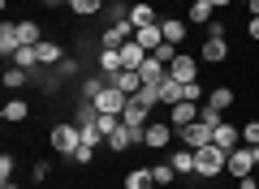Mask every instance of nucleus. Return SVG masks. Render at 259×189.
Here are the masks:
<instances>
[{
    "label": "nucleus",
    "instance_id": "30",
    "mask_svg": "<svg viewBox=\"0 0 259 189\" xmlns=\"http://www.w3.org/2000/svg\"><path fill=\"white\" fill-rule=\"evenodd\" d=\"M69 9H74V18H95V13H104V0H69Z\"/></svg>",
    "mask_w": 259,
    "mask_h": 189
},
{
    "label": "nucleus",
    "instance_id": "38",
    "mask_svg": "<svg viewBox=\"0 0 259 189\" xmlns=\"http://www.w3.org/2000/svg\"><path fill=\"white\" fill-rule=\"evenodd\" d=\"M182 99H190V103H203L207 95H203V86H199V82H186V86H182Z\"/></svg>",
    "mask_w": 259,
    "mask_h": 189
},
{
    "label": "nucleus",
    "instance_id": "18",
    "mask_svg": "<svg viewBox=\"0 0 259 189\" xmlns=\"http://www.w3.org/2000/svg\"><path fill=\"white\" fill-rule=\"evenodd\" d=\"M95 65H100V73H104V78H117V73H121V52H117V47H104V52L100 56H95Z\"/></svg>",
    "mask_w": 259,
    "mask_h": 189
},
{
    "label": "nucleus",
    "instance_id": "34",
    "mask_svg": "<svg viewBox=\"0 0 259 189\" xmlns=\"http://www.w3.org/2000/svg\"><path fill=\"white\" fill-rule=\"evenodd\" d=\"M104 13H108V26H112V22H130V5H125V0H112V5H104Z\"/></svg>",
    "mask_w": 259,
    "mask_h": 189
},
{
    "label": "nucleus",
    "instance_id": "22",
    "mask_svg": "<svg viewBox=\"0 0 259 189\" xmlns=\"http://www.w3.org/2000/svg\"><path fill=\"white\" fill-rule=\"evenodd\" d=\"M168 163L177 168V176H194V151H190V146L173 151V155H168Z\"/></svg>",
    "mask_w": 259,
    "mask_h": 189
},
{
    "label": "nucleus",
    "instance_id": "43",
    "mask_svg": "<svg viewBox=\"0 0 259 189\" xmlns=\"http://www.w3.org/2000/svg\"><path fill=\"white\" fill-rule=\"evenodd\" d=\"M238 189H259V180H255V176H242V180H238Z\"/></svg>",
    "mask_w": 259,
    "mask_h": 189
},
{
    "label": "nucleus",
    "instance_id": "8",
    "mask_svg": "<svg viewBox=\"0 0 259 189\" xmlns=\"http://www.w3.org/2000/svg\"><path fill=\"white\" fill-rule=\"evenodd\" d=\"M168 78H177L182 86H186V82H199V60H190V56L182 52L173 65H168Z\"/></svg>",
    "mask_w": 259,
    "mask_h": 189
},
{
    "label": "nucleus",
    "instance_id": "29",
    "mask_svg": "<svg viewBox=\"0 0 259 189\" xmlns=\"http://www.w3.org/2000/svg\"><path fill=\"white\" fill-rule=\"evenodd\" d=\"M9 65H18V69H30V73H35V65H39V47H18Z\"/></svg>",
    "mask_w": 259,
    "mask_h": 189
},
{
    "label": "nucleus",
    "instance_id": "35",
    "mask_svg": "<svg viewBox=\"0 0 259 189\" xmlns=\"http://www.w3.org/2000/svg\"><path fill=\"white\" fill-rule=\"evenodd\" d=\"M199 120H203V125H212V129H216V125H221V108H212V103L203 99V103H199Z\"/></svg>",
    "mask_w": 259,
    "mask_h": 189
},
{
    "label": "nucleus",
    "instance_id": "44",
    "mask_svg": "<svg viewBox=\"0 0 259 189\" xmlns=\"http://www.w3.org/2000/svg\"><path fill=\"white\" fill-rule=\"evenodd\" d=\"M207 5H212V9H225V5H233V0H207Z\"/></svg>",
    "mask_w": 259,
    "mask_h": 189
},
{
    "label": "nucleus",
    "instance_id": "14",
    "mask_svg": "<svg viewBox=\"0 0 259 189\" xmlns=\"http://www.w3.org/2000/svg\"><path fill=\"white\" fill-rule=\"evenodd\" d=\"M139 73H143V86H160V82L168 78V65H164V60H156V56H147Z\"/></svg>",
    "mask_w": 259,
    "mask_h": 189
},
{
    "label": "nucleus",
    "instance_id": "24",
    "mask_svg": "<svg viewBox=\"0 0 259 189\" xmlns=\"http://www.w3.org/2000/svg\"><path fill=\"white\" fill-rule=\"evenodd\" d=\"M130 22H134V30L139 26H160V18H156L151 5H130Z\"/></svg>",
    "mask_w": 259,
    "mask_h": 189
},
{
    "label": "nucleus",
    "instance_id": "36",
    "mask_svg": "<svg viewBox=\"0 0 259 189\" xmlns=\"http://www.w3.org/2000/svg\"><path fill=\"white\" fill-rule=\"evenodd\" d=\"M151 56H156V60H164V65H173L177 56H182V47H173V43H160V47H156Z\"/></svg>",
    "mask_w": 259,
    "mask_h": 189
},
{
    "label": "nucleus",
    "instance_id": "11",
    "mask_svg": "<svg viewBox=\"0 0 259 189\" xmlns=\"http://www.w3.org/2000/svg\"><path fill=\"white\" fill-rule=\"evenodd\" d=\"M199 60H207V65H225V60H229V39H216V35H207L203 56H199Z\"/></svg>",
    "mask_w": 259,
    "mask_h": 189
},
{
    "label": "nucleus",
    "instance_id": "32",
    "mask_svg": "<svg viewBox=\"0 0 259 189\" xmlns=\"http://www.w3.org/2000/svg\"><path fill=\"white\" fill-rule=\"evenodd\" d=\"M207 103H212V108H229V103H233V90L229 86H216V90H207Z\"/></svg>",
    "mask_w": 259,
    "mask_h": 189
},
{
    "label": "nucleus",
    "instance_id": "2",
    "mask_svg": "<svg viewBox=\"0 0 259 189\" xmlns=\"http://www.w3.org/2000/svg\"><path fill=\"white\" fill-rule=\"evenodd\" d=\"M48 142H52V151H56V155H65V159H69V155L82 146V129H78L74 120H65V125H52Z\"/></svg>",
    "mask_w": 259,
    "mask_h": 189
},
{
    "label": "nucleus",
    "instance_id": "19",
    "mask_svg": "<svg viewBox=\"0 0 259 189\" xmlns=\"http://www.w3.org/2000/svg\"><path fill=\"white\" fill-rule=\"evenodd\" d=\"M112 86L125 90V95H139V90H143V73L139 69H121L117 78H112Z\"/></svg>",
    "mask_w": 259,
    "mask_h": 189
},
{
    "label": "nucleus",
    "instance_id": "26",
    "mask_svg": "<svg viewBox=\"0 0 259 189\" xmlns=\"http://www.w3.org/2000/svg\"><path fill=\"white\" fill-rule=\"evenodd\" d=\"M18 35H22V47H39L44 43V26H39V22H18Z\"/></svg>",
    "mask_w": 259,
    "mask_h": 189
},
{
    "label": "nucleus",
    "instance_id": "5",
    "mask_svg": "<svg viewBox=\"0 0 259 189\" xmlns=\"http://www.w3.org/2000/svg\"><path fill=\"white\" fill-rule=\"evenodd\" d=\"M130 39H134V22H112V26H104L100 43L104 47H125Z\"/></svg>",
    "mask_w": 259,
    "mask_h": 189
},
{
    "label": "nucleus",
    "instance_id": "41",
    "mask_svg": "<svg viewBox=\"0 0 259 189\" xmlns=\"http://www.w3.org/2000/svg\"><path fill=\"white\" fill-rule=\"evenodd\" d=\"M13 168H18V163H13V155H0V185L13 176Z\"/></svg>",
    "mask_w": 259,
    "mask_h": 189
},
{
    "label": "nucleus",
    "instance_id": "12",
    "mask_svg": "<svg viewBox=\"0 0 259 189\" xmlns=\"http://www.w3.org/2000/svg\"><path fill=\"white\" fill-rule=\"evenodd\" d=\"M22 47V35H18V22H5L0 26V56L5 60H13V52Z\"/></svg>",
    "mask_w": 259,
    "mask_h": 189
},
{
    "label": "nucleus",
    "instance_id": "17",
    "mask_svg": "<svg viewBox=\"0 0 259 189\" xmlns=\"http://www.w3.org/2000/svg\"><path fill=\"white\" fill-rule=\"evenodd\" d=\"M74 125H78V129H91V125H100V108H95L91 99H78V108H74Z\"/></svg>",
    "mask_w": 259,
    "mask_h": 189
},
{
    "label": "nucleus",
    "instance_id": "4",
    "mask_svg": "<svg viewBox=\"0 0 259 189\" xmlns=\"http://www.w3.org/2000/svg\"><path fill=\"white\" fill-rule=\"evenodd\" d=\"M177 134H182V146L199 151V146H207V142H212V134H216V129H212V125H203V120H194V125L177 129Z\"/></svg>",
    "mask_w": 259,
    "mask_h": 189
},
{
    "label": "nucleus",
    "instance_id": "47",
    "mask_svg": "<svg viewBox=\"0 0 259 189\" xmlns=\"http://www.w3.org/2000/svg\"><path fill=\"white\" fill-rule=\"evenodd\" d=\"M250 159H255V163H259V146H250Z\"/></svg>",
    "mask_w": 259,
    "mask_h": 189
},
{
    "label": "nucleus",
    "instance_id": "13",
    "mask_svg": "<svg viewBox=\"0 0 259 189\" xmlns=\"http://www.w3.org/2000/svg\"><path fill=\"white\" fill-rule=\"evenodd\" d=\"M26 116H30V103H26V99H18V95H13V99L0 108V120H5V125H22Z\"/></svg>",
    "mask_w": 259,
    "mask_h": 189
},
{
    "label": "nucleus",
    "instance_id": "23",
    "mask_svg": "<svg viewBox=\"0 0 259 189\" xmlns=\"http://www.w3.org/2000/svg\"><path fill=\"white\" fill-rule=\"evenodd\" d=\"M160 30H164V43H173V47L186 43V26H182V18H164V22H160Z\"/></svg>",
    "mask_w": 259,
    "mask_h": 189
},
{
    "label": "nucleus",
    "instance_id": "46",
    "mask_svg": "<svg viewBox=\"0 0 259 189\" xmlns=\"http://www.w3.org/2000/svg\"><path fill=\"white\" fill-rule=\"evenodd\" d=\"M250 13H255V18H259V0H250Z\"/></svg>",
    "mask_w": 259,
    "mask_h": 189
},
{
    "label": "nucleus",
    "instance_id": "25",
    "mask_svg": "<svg viewBox=\"0 0 259 189\" xmlns=\"http://www.w3.org/2000/svg\"><path fill=\"white\" fill-rule=\"evenodd\" d=\"M156 95H160V103L173 108V103H182V82H177V78H164V82L156 86Z\"/></svg>",
    "mask_w": 259,
    "mask_h": 189
},
{
    "label": "nucleus",
    "instance_id": "49",
    "mask_svg": "<svg viewBox=\"0 0 259 189\" xmlns=\"http://www.w3.org/2000/svg\"><path fill=\"white\" fill-rule=\"evenodd\" d=\"M238 5H250V0H238Z\"/></svg>",
    "mask_w": 259,
    "mask_h": 189
},
{
    "label": "nucleus",
    "instance_id": "42",
    "mask_svg": "<svg viewBox=\"0 0 259 189\" xmlns=\"http://www.w3.org/2000/svg\"><path fill=\"white\" fill-rule=\"evenodd\" d=\"M246 35H250V39H259V18H255V13H250V22H246Z\"/></svg>",
    "mask_w": 259,
    "mask_h": 189
},
{
    "label": "nucleus",
    "instance_id": "45",
    "mask_svg": "<svg viewBox=\"0 0 259 189\" xmlns=\"http://www.w3.org/2000/svg\"><path fill=\"white\" fill-rule=\"evenodd\" d=\"M44 5H48V9H56V5H69V0H44Z\"/></svg>",
    "mask_w": 259,
    "mask_h": 189
},
{
    "label": "nucleus",
    "instance_id": "16",
    "mask_svg": "<svg viewBox=\"0 0 259 189\" xmlns=\"http://www.w3.org/2000/svg\"><path fill=\"white\" fill-rule=\"evenodd\" d=\"M61 60H65V47L56 43V39H44V43H39V65H44V69H56Z\"/></svg>",
    "mask_w": 259,
    "mask_h": 189
},
{
    "label": "nucleus",
    "instance_id": "31",
    "mask_svg": "<svg viewBox=\"0 0 259 189\" xmlns=\"http://www.w3.org/2000/svg\"><path fill=\"white\" fill-rule=\"evenodd\" d=\"M108 86V78L104 73H91V78H82V99H100V90Z\"/></svg>",
    "mask_w": 259,
    "mask_h": 189
},
{
    "label": "nucleus",
    "instance_id": "39",
    "mask_svg": "<svg viewBox=\"0 0 259 189\" xmlns=\"http://www.w3.org/2000/svg\"><path fill=\"white\" fill-rule=\"evenodd\" d=\"M74 73H78V60H69V56H65V60L56 65V78H61V82H69Z\"/></svg>",
    "mask_w": 259,
    "mask_h": 189
},
{
    "label": "nucleus",
    "instance_id": "21",
    "mask_svg": "<svg viewBox=\"0 0 259 189\" xmlns=\"http://www.w3.org/2000/svg\"><path fill=\"white\" fill-rule=\"evenodd\" d=\"M186 18H190L194 26H212L216 9H212V5H207V0H190V9H186Z\"/></svg>",
    "mask_w": 259,
    "mask_h": 189
},
{
    "label": "nucleus",
    "instance_id": "6",
    "mask_svg": "<svg viewBox=\"0 0 259 189\" xmlns=\"http://www.w3.org/2000/svg\"><path fill=\"white\" fill-rule=\"evenodd\" d=\"M194 120H199V103L182 99V103L168 108V125H173V129H186V125H194Z\"/></svg>",
    "mask_w": 259,
    "mask_h": 189
},
{
    "label": "nucleus",
    "instance_id": "48",
    "mask_svg": "<svg viewBox=\"0 0 259 189\" xmlns=\"http://www.w3.org/2000/svg\"><path fill=\"white\" fill-rule=\"evenodd\" d=\"M0 189H18V185H9V180H5V185H0Z\"/></svg>",
    "mask_w": 259,
    "mask_h": 189
},
{
    "label": "nucleus",
    "instance_id": "1",
    "mask_svg": "<svg viewBox=\"0 0 259 189\" xmlns=\"http://www.w3.org/2000/svg\"><path fill=\"white\" fill-rule=\"evenodd\" d=\"M225 168H229V151H221L216 142H207V146H199V151H194V176L212 180V176H221Z\"/></svg>",
    "mask_w": 259,
    "mask_h": 189
},
{
    "label": "nucleus",
    "instance_id": "28",
    "mask_svg": "<svg viewBox=\"0 0 259 189\" xmlns=\"http://www.w3.org/2000/svg\"><path fill=\"white\" fill-rule=\"evenodd\" d=\"M22 86H30V69L9 65V69H5V90H22Z\"/></svg>",
    "mask_w": 259,
    "mask_h": 189
},
{
    "label": "nucleus",
    "instance_id": "37",
    "mask_svg": "<svg viewBox=\"0 0 259 189\" xmlns=\"http://www.w3.org/2000/svg\"><path fill=\"white\" fill-rule=\"evenodd\" d=\"M242 146H259V120H246L242 125Z\"/></svg>",
    "mask_w": 259,
    "mask_h": 189
},
{
    "label": "nucleus",
    "instance_id": "3",
    "mask_svg": "<svg viewBox=\"0 0 259 189\" xmlns=\"http://www.w3.org/2000/svg\"><path fill=\"white\" fill-rule=\"evenodd\" d=\"M91 103H95L100 112H108V116H121V112H125V103H130V95H125V90H117V86L108 82V86L100 90V99H91Z\"/></svg>",
    "mask_w": 259,
    "mask_h": 189
},
{
    "label": "nucleus",
    "instance_id": "33",
    "mask_svg": "<svg viewBox=\"0 0 259 189\" xmlns=\"http://www.w3.org/2000/svg\"><path fill=\"white\" fill-rule=\"evenodd\" d=\"M151 176H156V185H173V176H177V168H173V163H151Z\"/></svg>",
    "mask_w": 259,
    "mask_h": 189
},
{
    "label": "nucleus",
    "instance_id": "10",
    "mask_svg": "<svg viewBox=\"0 0 259 189\" xmlns=\"http://www.w3.org/2000/svg\"><path fill=\"white\" fill-rule=\"evenodd\" d=\"M250 168H255V159H250V146H238V151H229V168H225V172H229V176H250Z\"/></svg>",
    "mask_w": 259,
    "mask_h": 189
},
{
    "label": "nucleus",
    "instance_id": "9",
    "mask_svg": "<svg viewBox=\"0 0 259 189\" xmlns=\"http://www.w3.org/2000/svg\"><path fill=\"white\" fill-rule=\"evenodd\" d=\"M173 134H177V129L168 125V120H151V125H147V146H151V151H164V146L173 142Z\"/></svg>",
    "mask_w": 259,
    "mask_h": 189
},
{
    "label": "nucleus",
    "instance_id": "40",
    "mask_svg": "<svg viewBox=\"0 0 259 189\" xmlns=\"http://www.w3.org/2000/svg\"><path fill=\"white\" fill-rule=\"evenodd\" d=\"M69 163H95V146H78V151L69 155Z\"/></svg>",
    "mask_w": 259,
    "mask_h": 189
},
{
    "label": "nucleus",
    "instance_id": "15",
    "mask_svg": "<svg viewBox=\"0 0 259 189\" xmlns=\"http://www.w3.org/2000/svg\"><path fill=\"white\" fill-rule=\"evenodd\" d=\"M117 52H121V69H143V60H147V47H139V43H134V39H130V43L125 47H117Z\"/></svg>",
    "mask_w": 259,
    "mask_h": 189
},
{
    "label": "nucleus",
    "instance_id": "27",
    "mask_svg": "<svg viewBox=\"0 0 259 189\" xmlns=\"http://www.w3.org/2000/svg\"><path fill=\"white\" fill-rule=\"evenodd\" d=\"M125 189H156L151 168H134V172H125Z\"/></svg>",
    "mask_w": 259,
    "mask_h": 189
},
{
    "label": "nucleus",
    "instance_id": "20",
    "mask_svg": "<svg viewBox=\"0 0 259 189\" xmlns=\"http://www.w3.org/2000/svg\"><path fill=\"white\" fill-rule=\"evenodd\" d=\"M134 43L147 47V52H156V47L164 43V30H160V26H139V30H134Z\"/></svg>",
    "mask_w": 259,
    "mask_h": 189
},
{
    "label": "nucleus",
    "instance_id": "7",
    "mask_svg": "<svg viewBox=\"0 0 259 189\" xmlns=\"http://www.w3.org/2000/svg\"><path fill=\"white\" fill-rule=\"evenodd\" d=\"M212 142L221 146V151H238V146H242V125L221 120V125H216V134H212Z\"/></svg>",
    "mask_w": 259,
    "mask_h": 189
}]
</instances>
